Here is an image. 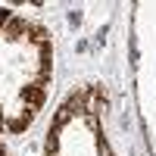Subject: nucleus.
<instances>
[{
  "label": "nucleus",
  "mask_w": 156,
  "mask_h": 156,
  "mask_svg": "<svg viewBox=\"0 0 156 156\" xmlns=\"http://www.w3.org/2000/svg\"><path fill=\"white\" fill-rule=\"evenodd\" d=\"M28 28H31V25L25 22L22 16H12L0 34H3V41H28Z\"/></svg>",
  "instance_id": "f257e3e1"
},
{
  "label": "nucleus",
  "mask_w": 156,
  "mask_h": 156,
  "mask_svg": "<svg viewBox=\"0 0 156 156\" xmlns=\"http://www.w3.org/2000/svg\"><path fill=\"white\" fill-rule=\"evenodd\" d=\"M19 100L25 103V109H31V112H37V109L44 106V100H47V94H44L41 87H31V84H25V87L19 90Z\"/></svg>",
  "instance_id": "f03ea898"
},
{
  "label": "nucleus",
  "mask_w": 156,
  "mask_h": 156,
  "mask_svg": "<svg viewBox=\"0 0 156 156\" xmlns=\"http://www.w3.org/2000/svg\"><path fill=\"white\" fill-rule=\"evenodd\" d=\"M31 119H34V112H31V109H22L16 119H9V122H6V128H9L12 134H19V131H25V128L31 125Z\"/></svg>",
  "instance_id": "7ed1b4c3"
},
{
  "label": "nucleus",
  "mask_w": 156,
  "mask_h": 156,
  "mask_svg": "<svg viewBox=\"0 0 156 156\" xmlns=\"http://www.w3.org/2000/svg\"><path fill=\"white\" fill-rule=\"evenodd\" d=\"M28 41L37 44V50H41V47L50 44V31L44 28V25H31V28H28Z\"/></svg>",
  "instance_id": "20e7f679"
},
{
  "label": "nucleus",
  "mask_w": 156,
  "mask_h": 156,
  "mask_svg": "<svg viewBox=\"0 0 156 156\" xmlns=\"http://www.w3.org/2000/svg\"><path fill=\"white\" fill-rule=\"evenodd\" d=\"M59 131H62L59 125H50V128H47V140H44L47 156H56V150H59Z\"/></svg>",
  "instance_id": "39448f33"
},
{
  "label": "nucleus",
  "mask_w": 156,
  "mask_h": 156,
  "mask_svg": "<svg viewBox=\"0 0 156 156\" xmlns=\"http://www.w3.org/2000/svg\"><path fill=\"white\" fill-rule=\"evenodd\" d=\"M84 122H87V128L94 134H100V115H84Z\"/></svg>",
  "instance_id": "423d86ee"
},
{
  "label": "nucleus",
  "mask_w": 156,
  "mask_h": 156,
  "mask_svg": "<svg viewBox=\"0 0 156 156\" xmlns=\"http://www.w3.org/2000/svg\"><path fill=\"white\" fill-rule=\"evenodd\" d=\"M97 153H100V156H112V150H109V144H106V140H103L100 134H97Z\"/></svg>",
  "instance_id": "0eeeda50"
},
{
  "label": "nucleus",
  "mask_w": 156,
  "mask_h": 156,
  "mask_svg": "<svg viewBox=\"0 0 156 156\" xmlns=\"http://www.w3.org/2000/svg\"><path fill=\"white\" fill-rule=\"evenodd\" d=\"M9 19H12V12H9V9H0V31L6 28V22H9Z\"/></svg>",
  "instance_id": "6e6552de"
},
{
  "label": "nucleus",
  "mask_w": 156,
  "mask_h": 156,
  "mask_svg": "<svg viewBox=\"0 0 156 156\" xmlns=\"http://www.w3.org/2000/svg\"><path fill=\"white\" fill-rule=\"evenodd\" d=\"M0 128H6V115H3V109H0Z\"/></svg>",
  "instance_id": "1a4fd4ad"
},
{
  "label": "nucleus",
  "mask_w": 156,
  "mask_h": 156,
  "mask_svg": "<svg viewBox=\"0 0 156 156\" xmlns=\"http://www.w3.org/2000/svg\"><path fill=\"white\" fill-rule=\"evenodd\" d=\"M0 156H3V147H0Z\"/></svg>",
  "instance_id": "9d476101"
}]
</instances>
